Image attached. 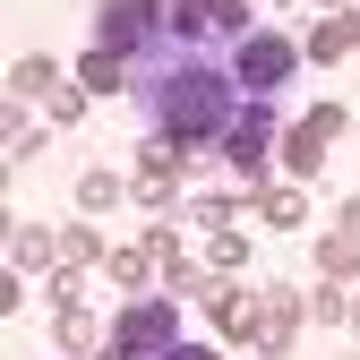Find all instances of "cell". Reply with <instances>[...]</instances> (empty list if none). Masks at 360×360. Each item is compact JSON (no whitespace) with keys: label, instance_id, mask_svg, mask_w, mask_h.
Instances as JSON below:
<instances>
[{"label":"cell","instance_id":"5bb4252c","mask_svg":"<svg viewBox=\"0 0 360 360\" xmlns=\"http://www.w3.org/2000/svg\"><path fill=\"white\" fill-rule=\"evenodd\" d=\"M249 206H257V214H266V223H283V232H292V223H309V198H300V189H292V180H283V189H257V198H249Z\"/></svg>","mask_w":360,"mask_h":360},{"label":"cell","instance_id":"1f68e13d","mask_svg":"<svg viewBox=\"0 0 360 360\" xmlns=\"http://www.w3.org/2000/svg\"><path fill=\"white\" fill-rule=\"evenodd\" d=\"M318 9H326V18H335V0H318Z\"/></svg>","mask_w":360,"mask_h":360},{"label":"cell","instance_id":"2e32d148","mask_svg":"<svg viewBox=\"0 0 360 360\" xmlns=\"http://www.w3.org/2000/svg\"><path fill=\"white\" fill-rule=\"evenodd\" d=\"M60 343H69V352H95V343H103V318H95L86 300H77V309H60Z\"/></svg>","mask_w":360,"mask_h":360},{"label":"cell","instance_id":"83f0119b","mask_svg":"<svg viewBox=\"0 0 360 360\" xmlns=\"http://www.w3.org/2000/svg\"><path fill=\"white\" fill-rule=\"evenodd\" d=\"M163 360H214V352H206V343H172Z\"/></svg>","mask_w":360,"mask_h":360},{"label":"cell","instance_id":"ba28073f","mask_svg":"<svg viewBox=\"0 0 360 360\" xmlns=\"http://www.w3.org/2000/svg\"><path fill=\"white\" fill-rule=\"evenodd\" d=\"M129 198H146V206L163 214V206L180 198V146H163V138H155V146L138 155V172H129Z\"/></svg>","mask_w":360,"mask_h":360},{"label":"cell","instance_id":"9c48e42d","mask_svg":"<svg viewBox=\"0 0 360 360\" xmlns=\"http://www.w3.org/2000/svg\"><path fill=\"white\" fill-rule=\"evenodd\" d=\"M300 292H257V352H283L292 335H300Z\"/></svg>","mask_w":360,"mask_h":360},{"label":"cell","instance_id":"277c9868","mask_svg":"<svg viewBox=\"0 0 360 360\" xmlns=\"http://www.w3.org/2000/svg\"><path fill=\"white\" fill-rule=\"evenodd\" d=\"M214 146L232 155V172H240L249 189H257V180H266V163H275V95H240Z\"/></svg>","mask_w":360,"mask_h":360},{"label":"cell","instance_id":"7a4b0ae2","mask_svg":"<svg viewBox=\"0 0 360 360\" xmlns=\"http://www.w3.org/2000/svg\"><path fill=\"white\" fill-rule=\"evenodd\" d=\"M163 34H172V0H103L95 9V52H112V60L155 52Z\"/></svg>","mask_w":360,"mask_h":360},{"label":"cell","instance_id":"f546056e","mask_svg":"<svg viewBox=\"0 0 360 360\" xmlns=\"http://www.w3.org/2000/svg\"><path fill=\"white\" fill-rule=\"evenodd\" d=\"M343 326H352V335H360V300H352V318H343Z\"/></svg>","mask_w":360,"mask_h":360},{"label":"cell","instance_id":"5b68a950","mask_svg":"<svg viewBox=\"0 0 360 360\" xmlns=\"http://www.w3.org/2000/svg\"><path fill=\"white\" fill-rule=\"evenodd\" d=\"M292 69H300V43L275 34V26H249V34L232 43V86H240V95H275Z\"/></svg>","mask_w":360,"mask_h":360},{"label":"cell","instance_id":"4dcf8cb0","mask_svg":"<svg viewBox=\"0 0 360 360\" xmlns=\"http://www.w3.org/2000/svg\"><path fill=\"white\" fill-rule=\"evenodd\" d=\"M0 189H9V163H0Z\"/></svg>","mask_w":360,"mask_h":360},{"label":"cell","instance_id":"d4e9b609","mask_svg":"<svg viewBox=\"0 0 360 360\" xmlns=\"http://www.w3.org/2000/svg\"><path fill=\"white\" fill-rule=\"evenodd\" d=\"M26 138H34V129H26V103L9 95V103H0V146H26Z\"/></svg>","mask_w":360,"mask_h":360},{"label":"cell","instance_id":"8fae6325","mask_svg":"<svg viewBox=\"0 0 360 360\" xmlns=\"http://www.w3.org/2000/svg\"><path fill=\"white\" fill-rule=\"evenodd\" d=\"M112 249H103V232H95V223H69V232H52V266H69V275H77V266H103Z\"/></svg>","mask_w":360,"mask_h":360},{"label":"cell","instance_id":"ffe728a7","mask_svg":"<svg viewBox=\"0 0 360 360\" xmlns=\"http://www.w3.org/2000/svg\"><path fill=\"white\" fill-rule=\"evenodd\" d=\"M77 112H86V86H77V77H60L52 95H43V120H60V129H69Z\"/></svg>","mask_w":360,"mask_h":360},{"label":"cell","instance_id":"7c38bea8","mask_svg":"<svg viewBox=\"0 0 360 360\" xmlns=\"http://www.w3.org/2000/svg\"><path fill=\"white\" fill-rule=\"evenodd\" d=\"M214 326H223V343H257V300L249 292H214Z\"/></svg>","mask_w":360,"mask_h":360},{"label":"cell","instance_id":"603a6c76","mask_svg":"<svg viewBox=\"0 0 360 360\" xmlns=\"http://www.w3.org/2000/svg\"><path fill=\"white\" fill-rule=\"evenodd\" d=\"M300 309H309V318H318V326H335V318H352V300H343L335 283H318V292H309Z\"/></svg>","mask_w":360,"mask_h":360},{"label":"cell","instance_id":"f1b7e54d","mask_svg":"<svg viewBox=\"0 0 360 360\" xmlns=\"http://www.w3.org/2000/svg\"><path fill=\"white\" fill-rule=\"evenodd\" d=\"M0 240H18V223H9V206H0Z\"/></svg>","mask_w":360,"mask_h":360},{"label":"cell","instance_id":"6da1fadb","mask_svg":"<svg viewBox=\"0 0 360 360\" xmlns=\"http://www.w3.org/2000/svg\"><path fill=\"white\" fill-rule=\"evenodd\" d=\"M232 103H240V86H232V69H214V60H163L146 77L155 138L180 146V155H189V146H214L223 120H232Z\"/></svg>","mask_w":360,"mask_h":360},{"label":"cell","instance_id":"3957f363","mask_svg":"<svg viewBox=\"0 0 360 360\" xmlns=\"http://www.w3.org/2000/svg\"><path fill=\"white\" fill-rule=\"evenodd\" d=\"M172 343H180V300L163 292V300L112 309V352H103V360H163Z\"/></svg>","mask_w":360,"mask_h":360},{"label":"cell","instance_id":"484cf974","mask_svg":"<svg viewBox=\"0 0 360 360\" xmlns=\"http://www.w3.org/2000/svg\"><path fill=\"white\" fill-rule=\"evenodd\" d=\"M18 300H26V275H18V266H0V318H9Z\"/></svg>","mask_w":360,"mask_h":360},{"label":"cell","instance_id":"30bf717a","mask_svg":"<svg viewBox=\"0 0 360 360\" xmlns=\"http://www.w3.org/2000/svg\"><path fill=\"white\" fill-rule=\"evenodd\" d=\"M343 52H360V9L318 18V26H309V43H300V60H343Z\"/></svg>","mask_w":360,"mask_h":360},{"label":"cell","instance_id":"44dd1931","mask_svg":"<svg viewBox=\"0 0 360 360\" xmlns=\"http://www.w3.org/2000/svg\"><path fill=\"white\" fill-rule=\"evenodd\" d=\"M352 266H360V240L326 232V240H318V275H352Z\"/></svg>","mask_w":360,"mask_h":360},{"label":"cell","instance_id":"ac0fdd59","mask_svg":"<svg viewBox=\"0 0 360 360\" xmlns=\"http://www.w3.org/2000/svg\"><path fill=\"white\" fill-rule=\"evenodd\" d=\"M103 266H112V283H146V275H155V249H146V240H129V249H112Z\"/></svg>","mask_w":360,"mask_h":360},{"label":"cell","instance_id":"52a82bcc","mask_svg":"<svg viewBox=\"0 0 360 360\" xmlns=\"http://www.w3.org/2000/svg\"><path fill=\"white\" fill-rule=\"evenodd\" d=\"M343 138V103H318V112H309V120H292V138H283V172H318L326 163V146Z\"/></svg>","mask_w":360,"mask_h":360},{"label":"cell","instance_id":"9a60e30c","mask_svg":"<svg viewBox=\"0 0 360 360\" xmlns=\"http://www.w3.org/2000/svg\"><path fill=\"white\" fill-rule=\"evenodd\" d=\"M52 86H60V69H52V60H18V69H9V95H18V103H43Z\"/></svg>","mask_w":360,"mask_h":360},{"label":"cell","instance_id":"7402d4cb","mask_svg":"<svg viewBox=\"0 0 360 360\" xmlns=\"http://www.w3.org/2000/svg\"><path fill=\"white\" fill-rule=\"evenodd\" d=\"M112 198H120V180H112V172H77V206H86V214L112 206Z\"/></svg>","mask_w":360,"mask_h":360},{"label":"cell","instance_id":"cb8c5ba5","mask_svg":"<svg viewBox=\"0 0 360 360\" xmlns=\"http://www.w3.org/2000/svg\"><path fill=\"white\" fill-rule=\"evenodd\" d=\"M206 266H214V275H240V266H249V240H240V232H223V240H214V257H206Z\"/></svg>","mask_w":360,"mask_h":360},{"label":"cell","instance_id":"d6986e66","mask_svg":"<svg viewBox=\"0 0 360 360\" xmlns=\"http://www.w3.org/2000/svg\"><path fill=\"white\" fill-rule=\"evenodd\" d=\"M9 266H18V275H43V266H52V232H18L9 240Z\"/></svg>","mask_w":360,"mask_h":360},{"label":"cell","instance_id":"4fadbf2b","mask_svg":"<svg viewBox=\"0 0 360 360\" xmlns=\"http://www.w3.org/2000/svg\"><path fill=\"white\" fill-rule=\"evenodd\" d=\"M77 86H86V95H120V86H129V60L86 52V60H77Z\"/></svg>","mask_w":360,"mask_h":360},{"label":"cell","instance_id":"8992f818","mask_svg":"<svg viewBox=\"0 0 360 360\" xmlns=\"http://www.w3.org/2000/svg\"><path fill=\"white\" fill-rule=\"evenodd\" d=\"M257 18H249V0H172V34L180 43H240Z\"/></svg>","mask_w":360,"mask_h":360},{"label":"cell","instance_id":"e0dca14e","mask_svg":"<svg viewBox=\"0 0 360 360\" xmlns=\"http://www.w3.org/2000/svg\"><path fill=\"white\" fill-rule=\"evenodd\" d=\"M180 214H189L198 232H223V223H232V214H249V198H189Z\"/></svg>","mask_w":360,"mask_h":360},{"label":"cell","instance_id":"4316f807","mask_svg":"<svg viewBox=\"0 0 360 360\" xmlns=\"http://www.w3.org/2000/svg\"><path fill=\"white\" fill-rule=\"evenodd\" d=\"M343 240H360V198H343Z\"/></svg>","mask_w":360,"mask_h":360}]
</instances>
